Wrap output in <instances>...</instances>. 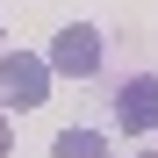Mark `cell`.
<instances>
[{
  "mask_svg": "<svg viewBox=\"0 0 158 158\" xmlns=\"http://www.w3.org/2000/svg\"><path fill=\"white\" fill-rule=\"evenodd\" d=\"M50 72L36 50H0V108H43L50 101Z\"/></svg>",
  "mask_w": 158,
  "mask_h": 158,
  "instance_id": "obj_1",
  "label": "cell"
},
{
  "mask_svg": "<svg viewBox=\"0 0 158 158\" xmlns=\"http://www.w3.org/2000/svg\"><path fill=\"white\" fill-rule=\"evenodd\" d=\"M58 79H86V72H101V29L94 22H65L58 36H50V58H43Z\"/></svg>",
  "mask_w": 158,
  "mask_h": 158,
  "instance_id": "obj_2",
  "label": "cell"
},
{
  "mask_svg": "<svg viewBox=\"0 0 158 158\" xmlns=\"http://www.w3.org/2000/svg\"><path fill=\"white\" fill-rule=\"evenodd\" d=\"M115 129H158V72H129L115 86Z\"/></svg>",
  "mask_w": 158,
  "mask_h": 158,
  "instance_id": "obj_3",
  "label": "cell"
},
{
  "mask_svg": "<svg viewBox=\"0 0 158 158\" xmlns=\"http://www.w3.org/2000/svg\"><path fill=\"white\" fill-rule=\"evenodd\" d=\"M50 158H108V129H86V122H72V129H58Z\"/></svg>",
  "mask_w": 158,
  "mask_h": 158,
  "instance_id": "obj_4",
  "label": "cell"
},
{
  "mask_svg": "<svg viewBox=\"0 0 158 158\" xmlns=\"http://www.w3.org/2000/svg\"><path fill=\"white\" fill-rule=\"evenodd\" d=\"M15 151V129H7V108H0V158Z\"/></svg>",
  "mask_w": 158,
  "mask_h": 158,
  "instance_id": "obj_5",
  "label": "cell"
},
{
  "mask_svg": "<svg viewBox=\"0 0 158 158\" xmlns=\"http://www.w3.org/2000/svg\"><path fill=\"white\" fill-rule=\"evenodd\" d=\"M129 158H158V151H129Z\"/></svg>",
  "mask_w": 158,
  "mask_h": 158,
  "instance_id": "obj_6",
  "label": "cell"
},
{
  "mask_svg": "<svg viewBox=\"0 0 158 158\" xmlns=\"http://www.w3.org/2000/svg\"><path fill=\"white\" fill-rule=\"evenodd\" d=\"M0 50H7V29H0Z\"/></svg>",
  "mask_w": 158,
  "mask_h": 158,
  "instance_id": "obj_7",
  "label": "cell"
}]
</instances>
